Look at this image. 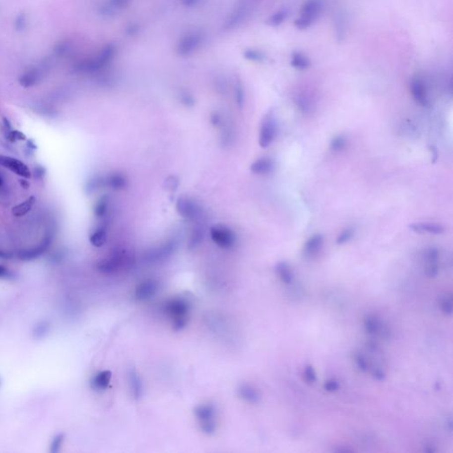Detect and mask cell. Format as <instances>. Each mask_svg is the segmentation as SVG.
<instances>
[{
  "mask_svg": "<svg viewBox=\"0 0 453 453\" xmlns=\"http://www.w3.org/2000/svg\"><path fill=\"white\" fill-rule=\"evenodd\" d=\"M164 312L171 320L172 326L175 330H182L187 326L190 314V304L186 299L183 298L169 299L164 306Z\"/></svg>",
  "mask_w": 453,
  "mask_h": 453,
  "instance_id": "cell-1",
  "label": "cell"
},
{
  "mask_svg": "<svg viewBox=\"0 0 453 453\" xmlns=\"http://www.w3.org/2000/svg\"><path fill=\"white\" fill-rule=\"evenodd\" d=\"M116 48L114 45H106L96 55L87 58L78 62L75 65V70L78 72L92 73L106 67L115 58Z\"/></svg>",
  "mask_w": 453,
  "mask_h": 453,
  "instance_id": "cell-2",
  "label": "cell"
},
{
  "mask_svg": "<svg viewBox=\"0 0 453 453\" xmlns=\"http://www.w3.org/2000/svg\"><path fill=\"white\" fill-rule=\"evenodd\" d=\"M322 11V0H307L306 3L303 4L300 11V16L295 20V27L300 30L310 28L311 26L317 21Z\"/></svg>",
  "mask_w": 453,
  "mask_h": 453,
  "instance_id": "cell-3",
  "label": "cell"
},
{
  "mask_svg": "<svg viewBox=\"0 0 453 453\" xmlns=\"http://www.w3.org/2000/svg\"><path fill=\"white\" fill-rule=\"evenodd\" d=\"M215 412V407L211 404H200L194 410L202 431L208 436L213 435L216 431Z\"/></svg>",
  "mask_w": 453,
  "mask_h": 453,
  "instance_id": "cell-4",
  "label": "cell"
},
{
  "mask_svg": "<svg viewBox=\"0 0 453 453\" xmlns=\"http://www.w3.org/2000/svg\"><path fill=\"white\" fill-rule=\"evenodd\" d=\"M204 42V34L200 30L187 33L180 38L176 45V53L180 56H189L200 47Z\"/></svg>",
  "mask_w": 453,
  "mask_h": 453,
  "instance_id": "cell-5",
  "label": "cell"
},
{
  "mask_svg": "<svg viewBox=\"0 0 453 453\" xmlns=\"http://www.w3.org/2000/svg\"><path fill=\"white\" fill-rule=\"evenodd\" d=\"M277 133V125L273 111H270L263 120L259 143L262 148H266L273 143Z\"/></svg>",
  "mask_w": 453,
  "mask_h": 453,
  "instance_id": "cell-6",
  "label": "cell"
},
{
  "mask_svg": "<svg viewBox=\"0 0 453 453\" xmlns=\"http://www.w3.org/2000/svg\"><path fill=\"white\" fill-rule=\"evenodd\" d=\"M211 237L213 242L221 248L229 249L236 244L237 237L231 229L225 226H215L211 229Z\"/></svg>",
  "mask_w": 453,
  "mask_h": 453,
  "instance_id": "cell-7",
  "label": "cell"
},
{
  "mask_svg": "<svg viewBox=\"0 0 453 453\" xmlns=\"http://www.w3.org/2000/svg\"><path fill=\"white\" fill-rule=\"evenodd\" d=\"M364 328L368 335L372 336L379 335L380 337L388 339L389 330L387 326L376 315H368L363 320Z\"/></svg>",
  "mask_w": 453,
  "mask_h": 453,
  "instance_id": "cell-8",
  "label": "cell"
},
{
  "mask_svg": "<svg viewBox=\"0 0 453 453\" xmlns=\"http://www.w3.org/2000/svg\"><path fill=\"white\" fill-rule=\"evenodd\" d=\"M410 90L412 93V98L414 101L421 106H427L429 104V96L428 90L425 83L424 80L419 76L415 75L412 78L410 82Z\"/></svg>",
  "mask_w": 453,
  "mask_h": 453,
  "instance_id": "cell-9",
  "label": "cell"
},
{
  "mask_svg": "<svg viewBox=\"0 0 453 453\" xmlns=\"http://www.w3.org/2000/svg\"><path fill=\"white\" fill-rule=\"evenodd\" d=\"M0 166L7 168L8 170L16 174L17 176L29 179L31 177V172L26 164L21 160L10 156L0 155Z\"/></svg>",
  "mask_w": 453,
  "mask_h": 453,
  "instance_id": "cell-10",
  "label": "cell"
},
{
  "mask_svg": "<svg viewBox=\"0 0 453 453\" xmlns=\"http://www.w3.org/2000/svg\"><path fill=\"white\" fill-rule=\"evenodd\" d=\"M159 289L158 282L154 280H146L141 282L135 289V297L139 301H144L154 297Z\"/></svg>",
  "mask_w": 453,
  "mask_h": 453,
  "instance_id": "cell-11",
  "label": "cell"
},
{
  "mask_svg": "<svg viewBox=\"0 0 453 453\" xmlns=\"http://www.w3.org/2000/svg\"><path fill=\"white\" fill-rule=\"evenodd\" d=\"M425 273L429 278H435L439 273V252L437 248H429L426 253Z\"/></svg>",
  "mask_w": 453,
  "mask_h": 453,
  "instance_id": "cell-12",
  "label": "cell"
},
{
  "mask_svg": "<svg viewBox=\"0 0 453 453\" xmlns=\"http://www.w3.org/2000/svg\"><path fill=\"white\" fill-rule=\"evenodd\" d=\"M176 207L182 216L186 217L189 219L195 220L200 213V208L198 207V205L186 197L180 198L177 202Z\"/></svg>",
  "mask_w": 453,
  "mask_h": 453,
  "instance_id": "cell-13",
  "label": "cell"
},
{
  "mask_svg": "<svg viewBox=\"0 0 453 453\" xmlns=\"http://www.w3.org/2000/svg\"><path fill=\"white\" fill-rule=\"evenodd\" d=\"M131 0H106L99 7V12L105 16H113L130 4Z\"/></svg>",
  "mask_w": 453,
  "mask_h": 453,
  "instance_id": "cell-14",
  "label": "cell"
},
{
  "mask_svg": "<svg viewBox=\"0 0 453 453\" xmlns=\"http://www.w3.org/2000/svg\"><path fill=\"white\" fill-rule=\"evenodd\" d=\"M44 74L43 66H35L30 69L27 70L19 78V82L21 86L29 88L36 85L40 81Z\"/></svg>",
  "mask_w": 453,
  "mask_h": 453,
  "instance_id": "cell-15",
  "label": "cell"
},
{
  "mask_svg": "<svg viewBox=\"0 0 453 453\" xmlns=\"http://www.w3.org/2000/svg\"><path fill=\"white\" fill-rule=\"evenodd\" d=\"M324 237L321 234L314 235L306 241L304 246V255L307 258H312L317 255L323 248Z\"/></svg>",
  "mask_w": 453,
  "mask_h": 453,
  "instance_id": "cell-16",
  "label": "cell"
},
{
  "mask_svg": "<svg viewBox=\"0 0 453 453\" xmlns=\"http://www.w3.org/2000/svg\"><path fill=\"white\" fill-rule=\"evenodd\" d=\"M238 395L243 400L250 404H257L260 400L259 393L250 384L240 385L238 388Z\"/></svg>",
  "mask_w": 453,
  "mask_h": 453,
  "instance_id": "cell-17",
  "label": "cell"
},
{
  "mask_svg": "<svg viewBox=\"0 0 453 453\" xmlns=\"http://www.w3.org/2000/svg\"><path fill=\"white\" fill-rule=\"evenodd\" d=\"M129 383L133 396L135 399H138L143 394V384L137 372L134 368H130L129 370Z\"/></svg>",
  "mask_w": 453,
  "mask_h": 453,
  "instance_id": "cell-18",
  "label": "cell"
},
{
  "mask_svg": "<svg viewBox=\"0 0 453 453\" xmlns=\"http://www.w3.org/2000/svg\"><path fill=\"white\" fill-rule=\"evenodd\" d=\"M409 228L412 231L418 233H429L434 235H439L445 232V228L440 224L429 223V222H419L410 225Z\"/></svg>",
  "mask_w": 453,
  "mask_h": 453,
  "instance_id": "cell-19",
  "label": "cell"
},
{
  "mask_svg": "<svg viewBox=\"0 0 453 453\" xmlns=\"http://www.w3.org/2000/svg\"><path fill=\"white\" fill-rule=\"evenodd\" d=\"M112 378V373L108 370L101 371L95 375L94 377L91 380V388L95 390H104L106 389L110 384Z\"/></svg>",
  "mask_w": 453,
  "mask_h": 453,
  "instance_id": "cell-20",
  "label": "cell"
},
{
  "mask_svg": "<svg viewBox=\"0 0 453 453\" xmlns=\"http://www.w3.org/2000/svg\"><path fill=\"white\" fill-rule=\"evenodd\" d=\"M274 162L268 158L258 159L251 166V171L257 175H265L273 171Z\"/></svg>",
  "mask_w": 453,
  "mask_h": 453,
  "instance_id": "cell-21",
  "label": "cell"
},
{
  "mask_svg": "<svg viewBox=\"0 0 453 453\" xmlns=\"http://www.w3.org/2000/svg\"><path fill=\"white\" fill-rule=\"evenodd\" d=\"M275 269H276L278 276L283 283H285L286 285H290L293 283L294 274L288 263H286V262L278 263Z\"/></svg>",
  "mask_w": 453,
  "mask_h": 453,
  "instance_id": "cell-22",
  "label": "cell"
},
{
  "mask_svg": "<svg viewBox=\"0 0 453 453\" xmlns=\"http://www.w3.org/2000/svg\"><path fill=\"white\" fill-rule=\"evenodd\" d=\"M246 15H247V9L245 6H240L239 8L237 9L236 11H234L231 13V15L226 21L225 28L229 29L236 28L237 26L243 22Z\"/></svg>",
  "mask_w": 453,
  "mask_h": 453,
  "instance_id": "cell-23",
  "label": "cell"
},
{
  "mask_svg": "<svg viewBox=\"0 0 453 453\" xmlns=\"http://www.w3.org/2000/svg\"><path fill=\"white\" fill-rule=\"evenodd\" d=\"M290 65H292L294 68L298 70H306L310 67L311 62L309 58L306 57L303 53L299 52H294L291 54V59H290Z\"/></svg>",
  "mask_w": 453,
  "mask_h": 453,
  "instance_id": "cell-24",
  "label": "cell"
},
{
  "mask_svg": "<svg viewBox=\"0 0 453 453\" xmlns=\"http://www.w3.org/2000/svg\"><path fill=\"white\" fill-rule=\"evenodd\" d=\"M48 245H49V243L46 242V243H44L43 245L37 246V248L21 251V253H19V258L22 260H32V259H37L39 256H41L42 254L45 253V251L47 250Z\"/></svg>",
  "mask_w": 453,
  "mask_h": 453,
  "instance_id": "cell-25",
  "label": "cell"
},
{
  "mask_svg": "<svg viewBox=\"0 0 453 453\" xmlns=\"http://www.w3.org/2000/svg\"><path fill=\"white\" fill-rule=\"evenodd\" d=\"M35 203L36 197L34 196H29V198H27L21 204H17L12 209V215L15 217L24 216L28 212H30Z\"/></svg>",
  "mask_w": 453,
  "mask_h": 453,
  "instance_id": "cell-26",
  "label": "cell"
},
{
  "mask_svg": "<svg viewBox=\"0 0 453 453\" xmlns=\"http://www.w3.org/2000/svg\"><path fill=\"white\" fill-rule=\"evenodd\" d=\"M289 16V10L286 8L280 9L277 12L273 13L271 16L267 19L266 24L269 25L270 27H279L282 25L286 19Z\"/></svg>",
  "mask_w": 453,
  "mask_h": 453,
  "instance_id": "cell-27",
  "label": "cell"
},
{
  "mask_svg": "<svg viewBox=\"0 0 453 453\" xmlns=\"http://www.w3.org/2000/svg\"><path fill=\"white\" fill-rule=\"evenodd\" d=\"M72 43L69 40H62V42H59L57 45H55L53 53L55 56L58 57H63L66 56L68 53L72 51Z\"/></svg>",
  "mask_w": 453,
  "mask_h": 453,
  "instance_id": "cell-28",
  "label": "cell"
},
{
  "mask_svg": "<svg viewBox=\"0 0 453 453\" xmlns=\"http://www.w3.org/2000/svg\"><path fill=\"white\" fill-rule=\"evenodd\" d=\"M50 331V323L46 321L40 322L37 323V325L33 329V335L34 337L37 339H42L45 337V335H48Z\"/></svg>",
  "mask_w": 453,
  "mask_h": 453,
  "instance_id": "cell-29",
  "label": "cell"
},
{
  "mask_svg": "<svg viewBox=\"0 0 453 453\" xmlns=\"http://www.w3.org/2000/svg\"><path fill=\"white\" fill-rule=\"evenodd\" d=\"M347 146V140L343 135H337L331 140L329 148L331 151L341 152Z\"/></svg>",
  "mask_w": 453,
  "mask_h": 453,
  "instance_id": "cell-30",
  "label": "cell"
},
{
  "mask_svg": "<svg viewBox=\"0 0 453 453\" xmlns=\"http://www.w3.org/2000/svg\"><path fill=\"white\" fill-rule=\"evenodd\" d=\"M106 233L103 229L96 230L90 237V241L91 245L95 247H101L102 245H105L106 242Z\"/></svg>",
  "mask_w": 453,
  "mask_h": 453,
  "instance_id": "cell-31",
  "label": "cell"
},
{
  "mask_svg": "<svg viewBox=\"0 0 453 453\" xmlns=\"http://www.w3.org/2000/svg\"><path fill=\"white\" fill-rule=\"evenodd\" d=\"M244 56L246 60L253 62H264L266 59V56L264 53H262L261 51H259V50L255 49L246 50L244 53Z\"/></svg>",
  "mask_w": 453,
  "mask_h": 453,
  "instance_id": "cell-32",
  "label": "cell"
},
{
  "mask_svg": "<svg viewBox=\"0 0 453 453\" xmlns=\"http://www.w3.org/2000/svg\"><path fill=\"white\" fill-rule=\"evenodd\" d=\"M440 306H441L442 313L444 315H446V316H451V315H453V295L450 294V293L449 294H445L444 296V298H442Z\"/></svg>",
  "mask_w": 453,
  "mask_h": 453,
  "instance_id": "cell-33",
  "label": "cell"
},
{
  "mask_svg": "<svg viewBox=\"0 0 453 453\" xmlns=\"http://www.w3.org/2000/svg\"><path fill=\"white\" fill-rule=\"evenodd\" d=\"M107 181H108V184L110 185L111 187L113 189H115V190L123 189L126 186L127 181L125 179V177L123 175H120V174H115V175L111 176Z\"/></svg>",
  "mask_w": 453,
  "mask_h": 453,
  "instance_id": "cell-34",
  "label": "cell"
},
{
  "mask_svg": "<svg viewBox=\"0 0 453 453\" xmlns=\"http://www.w3.org/2000/svg\"><path fill=\"white\" fill-rule=\"evenodd\" d=\"M28 24H29V20H28V16L23 13V12H21L17 15L16 18L14 19L13 21V27H14V29L16 31H19V32H21L23 31L25 29H27L28 27Z\"/></svg>",
  "mask_w": 453,
  "mask_h": 453,
  "instance_id": "cell-35",
  "label": "cell"
},
{
  "mask_svg": "<svg viewBox=\"0 0 453 453\" xmlns=\"http://www.w3.org/2000/svg\"><path fill=\"white\" fill-rule=\"evenodd\" d=\"M354 359H355L356 365L360 371L364 372V373L369 371L370 364H369L368 359L362 353H360V352L356 353Z\"/></svg>",
  "mask_w": 453,
  "mask_h": 453,
  "instance_id": "cell-36",
  "label": "cell"
},
{
  "mask_svg": "<svg viewBox=\"0 0 453 453\" xmlns=\"http://www.w3.org/2000/svg\"><path fill=\"white\" fill-rule=\"evenodd\" d=\"M354 232H355V229H352V228H348V229H344L343 232L341 233L336 238V244L338 245L346 244L353 237Z\"/></svg>",
  "mask_w": 453,
  "mask_h": 453,
  "instance_id": "cell-37",
  "label": "cell"
},
{
  "mask_svg": "<svg viewBox=\"0 0 453 453\" xmlns=\"http://www.w3.org/2000/svg\"><path fill=\"white\" fill-rule=\"evenodd\" d=\"M303 375H304V378H305V381L307 384H315V382L317 381L316 372H315L314 367L311 366V365H307L306 368H304V374Z\"/></svg>",
  "mask_w": 453,
  "mask_h": 453,
  "instance_id": "cell-38",
  "label": "cell"
},
{
  "mask_svg": "<svg viewBox=\"0 0 453 453\" xmlns=\"http://www.w3.org/2000/svg\"><path fill=\"white\" fill-rule=\"evenodd\" d=\"M63 442H64V436L62 434L57 435L56 437L53 438V441H52L50 452L52 453H59L62 449Z\"/></svg>",
  "mask_w": 453,
  "mask_h": 453,
  "instance_id": "cell-39",
  "label": "cell"
},
{
  "mask_svg": "<svg viewBox=\"0 0 453 453\" xmlns=\"http://www.w3.org/2000/svg\"><path fill=\"white\" fill-rule=\"evenodd\" d=\"M107 212V200L105 198H102L101 200L98 202L95 208V213L98 217H103Z\"/></svg>",
  "mask_w": 453,
  "mask_h": 453,
  "instance_id": "cell-40",
  "label": "cell"
},
{
  "mask_svg": "<svg viewBox=\"0 0 453 453\" xmlns=\"http://www.w3.org/2000/svg\"><path fill=\"white\" fill-rule=\"evenodd\" d=\"M370 372H371L373 377L378 381H383L386 377V374L384 372V368H381L379 366L372 367L370 368Z\"/></svg>",
  "mask_w": 453,
  "mask_h": 453,
  "instance_id": "cell-41",
  "label": "cell"
},
{
  "mask_svg": "<svg viewBox=\"0 0 453 453\" xmlns=\"http://www.w3.org/2000/svg\"><path fill=\"white\" fill-rule=\"evenodd\" d=\"M324 389L327 392H335L339 389L338 382L335 379L327 380L323 385Z\"/></svg>",
  "mask_w": 453,
  "mask_h": 453,
  "instance_id": "cell-42",
  "label": "cell"
},
{
  "mask_svg": "<svg viewBox=\"0 0 453 453\" xmlns=\"http://www.w3.org/2000/svg\"><path fill=\"white\" fill-rule=\"evenodd\" d=\"M7 138L11 142H16V141H21L26 139V135L21 133V131L12 130L10 131L7 135Z\"/></svg>",
  "mask_w": 453,
  "mask_h": 453,
  "instance_id": "cell-43",
  "label": "cell"
},
{
  "mask_svg": "<svg viewBox=\"0 0 453 453\" xmlns=\"http://www.w3.org/2000/svg\"><path fill=\"white\" fill-rule=\"evenodd\" d=\"M201 1L202 0H180L181 4H183L184 6H186V7L196 6V5L200 3Z\"/></svg>",
  "mask_w": 453,
  "mask_h": 453,
  "instance_id": "cell-44",
  "label": "cell"
},
{
  "mask_svg": "<svg viewBox=\"0 0 453 453\" xmlns=\"http://www.w3.org/2000/svg\"><path fill=\"white\" fill-rule=\"evenodd\" d=\"M8 275L9 272L7 268L4 267V265H0V278L8 277Z\"/></svg>",
  "mask_w": 453,
  "mask_h": 453,
  "instance_id": "cell-45",
  "label": "cell"
},
{
  "mask_svg": "<svg viewBox=\"0 0 453 453\" xmlns=\"http://www.w3.org/2000/svg\"><path fill=\"white\" fill-rule=\"evenodd\" d=\"M3 257H5V254H4V253H3V252H1V251H0V258H3Z\"/></svg>",
  "mask_w": 453,
  "mask_h": 453,
  "instance_id": "cell-46",
  "label": "cell"
},
{
  "mask_svg": "<svg viewBox=\"0 0 453 453\" xmlns=\"http://www.w3.org/2000/svg\"><path fill=\"white\" fill-rule=\"evenodd\" d=\"M1 184H2V179L0 178V185H1Z\"/></svg>",
  "mask_w": 453,
  "mask_h": 453,
  "instance_id": "cell-47",
  "label": "cell"
}]
</instances>
